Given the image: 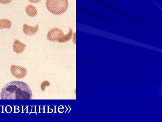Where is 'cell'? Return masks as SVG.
Segmentation results:
<instances>
[{
	"mask_svg": "<svg viewBox=\"0 0 162 122\" xmlns=\"http://www.w3.org/2000/svg\"><path fill=\"white\" fill-rule=\"evenodd\" d=\"M12 0H0V3L1 4H7L11 3Z\"/></svg>",
	"mask_w": 162,
	"mask_h": 122,
	"instance_id": "cell-11",
	"label": "cell"
},
{
	"mask_svg": "<svg viewBox=\"0 0 162 122\" xmlns=\"http://www.w3.org/2000/svg\"><path fill=\"white\" fill-rule=\"evenodd\" d=\"M50 83L47 81H45L44 82H42V83H41V85H40V87H41V89H42V91H44L45 90V88L47 86H50Z\"/></svg>",
	"mask_w": 162,
	"mask_h": 122,
	"instance_id": "cell-10",
	"label": "cell"
},
{
	"mask_svg": "<svg viewBox=\"0 0 162 122\" xmlns=\"http://www.w3.org/2000/svg\"><path fill=\"white\" fill-rule=\"evenodd\" d=\"M11 26V22L10 20L6 19L0 20V30L4 28L10 29Z\"/></svg>",
	"mask_w": 162,
	"mask_h": 122,
	"instance_id": "cell-8",
	"label": "cell"
},
{
	"mask_svg": "<svg viewBox=\"0 0 162 122\" xmlns=\"http://www.w3.org/2000/svg\"><path fill=\"white\" fill-rule=\"evenodd\" d=\"M63 35L64 33L61 30L58 28H54L48 32L47 39L51 42H55L58 41Z\"/></svg>",
	"mask_w": 162,
	"mask_h": 122,
	"instance_id": "cell-4",
	"label": "cell"
},
{
	"mask_svg": "<svg viewBox=\"0 0 162 122\" xmlns=\"http://www.w3.org/2000/svg\"><path fill=\"white\" fill-rule=\"evenodd\" d=\"M26 45L19 41L15 40L14 41V43L13 45V49L15 53L17 54L22 53L25 50Z\"/></svg>",
	"mask_w": 162,
	"mask_h": 122,
	"instance_id": "cell-6",
	"label": "cell"
},
{
	"mask_svg": "<svg viewBox=\"0 0 162 122\" xmlns=\"http://www.w3.org/2000/svg\"><path fill=\"white\" fill-rule=\"evenodd\" d=\"M68 0H47L46 5L49 12L55 15L65 13L68 8Z\"/></svg>",
	"mask_w": 162,
	"mask_h": 122,
	"instance_id": "cell-2",
	"label": "cell"
},
{
	"mask_svg": "<svg viewBox=\"0 0 162 122\" xmlns=\"http://www.w3.org/2000/svg\"><path fill=\"white\" fill-rule=\"evenodd\" d=\"M69 32L68 34L66 35H64L63 37H61L58 41V43H65V42H68L72 37V35H73V31L71 28H69Z\"/></svg>",
	"mask_w": 162,
	"mask_h": 122,
	"instance_id": "cell-9",
	"label": "cell"
},
{
	"mask_svg": "<svg viewBox=\"0 0 162 122\" xmlns=\"http://www.w3.org/2000/svg\"><path fill=\"white\" fill-rule=\"evenodd\" d=\"M40 0H29L30 2L32 3H38L40 1Z\"/></svg>",
	"mask_w": 162,
	"mask_h": 122,
	"instance_id": "cell-12",
	"label": "cell"
},
{
	"mask_svg": "<svg viewBox=\"0 0 162 122\" xmlns=\"http://www.w3.org/2000/svg\"><path fill=\"white\" fill-rule=\"evenodd\" d=\"M23 32L27 35H33L36 34L39 30V25L37 24L35 26H30L26 24H24L23 26Z\"/></svg>",
	"mask_w": 162,
	"mask_h": 122,
	"instance_id": "cell-5",
	"label": "cell"
},
{
	"mask_svg": "<svg viewBox=\"0 0 162 122\" xmlns=\"http://www.w3.org/2000/svg\"><path fill=\"white\" fill-rule=\"evenodd\" d=\"M1 98L5 100H27L32 98V91L27 83L21 81H13L1 89Z\"/></svg>",
	"mask_w": 162,
	"mask_h": 122,
	"instance_id": "cell-1",
	"label": "cell"
},
{
	"mask_svg": "<svg viewBox=\"0 0 162 122\" xmlns=\"http://www.w3.org/2000/svg\"><path fill=\"white\" fill-rule=\"evenodd\" d=\"M25 12L30 17L35 16L38 13L36 8L32 5H29L27 6L25 8Z\"/></svg>",
	"mask_w": 162,
	"mask_h": 122,
	"instance_id": "cell-7",
	"label": "cell"
},
{
	"mask_svg": "<svg viewBox=\"0 0 162 122\" xmlns=\"http://www.w3.org/2000/svg\"><path fill=\"white\" fill-rule=\"evenodd\" d=\"M10 70L12 75L18 79H22L24 77L27 73L26 68L17 65H11Z\"/></svg>",
	"mask_w": 162,
	"mask_h": 122,
	"instance_id": "cell-3",
	"label": "cell"
}]
</instances>
